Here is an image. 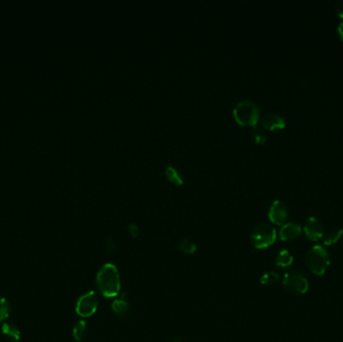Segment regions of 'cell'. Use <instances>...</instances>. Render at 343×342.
<instances>
[{
  "label": "cell",
  "mask_w": 343,
  "mask_h": 342,
  "mask_svg": "<svg viewBox=\"0 0 343 342\" xmlns=\"http://www.w3.org/2000/svg\"><path fill=\"white\" fill-rule=\"evenodd\" d=\"M96 285L102 296L113 298L121 291V276L116 265L105 264L96 275Z\"/></svg>",
  "instance_id": "obj_1"
},
{
  "label": "cell",
  "mask_w": 343,
  "mask_h": 342,
  "mask_svg": "<svg viewBox=\"0 0 343 342\" xmlns=\"http://www.w3.org/2000/svg\"><path fill=\"white\" fill-rule=\"evenodd\" d=\"M305 263L311 273L321 276L329 265V254L322 246H313L305 255Z\"/></svg>",
  "instance_id": "obj_2"
},
{
  "label": "cell",
  "mask_w": 343,
  "mask_h": 342,
  "mask_svg": "<svg viewBox=\"0 0 343 342\" xmlns=\"http://www.w3.org/2000/svg\"><path fill=\"white\" fill-rule=\"evenodd\" d=\"M236 122L242 126H252L257 124L260 118V110L257 105L249 99L239 101L233 110Z\"/></svg>",
  "instance_id": "obj_3"
},
{
  "label": "cell",
  "mask_w": 343,
  "mask_h": 342,
  "mask_svg": "<svg viewBox=\"0 0 343 342\" xmlns=\"http://www.w3.org/2000/svg\"><path fill=\"white\" fill-rule=\"evenodd\" d=\"M277 238L276 230L273 226L267 223L256 225L250 235L251 243L256 249H265L271 246Z\"/></svg>",
  "instance_id": "obj_4"
},
{
  "label": "cell",
  "mask_w": 343,
  "mask_h": 342,
  "mask_svg": "<svg viewBox=\"0 0 343 342\" xmlns=\"http://www.w3.org/2000/svg\"><path fill=\"white\" fill-rule=\"evenodd\" d=\"M283 286L285 290L292 295H302L308 290V280L300 271L292 270L285 274L283 278Z\"/></svg>",
  "instance_id": "obj_5"
},
{
  "label": "cell",
  "mask_w": 343,
  "mask_h": 342,
  "mask_svg": "<svg viewBox=\"0 0 343 342\" xmlns=\"http://www.w3.org/2000/svg\"><path fill=\"white\" fill-rule=\"evenodd\" d=\"M98 306L97 295L94 291H89L83 294L77 302L76 311L81 317H90L95 313Z\"/></svg>",
  "instance_id": "obj_6"
},
{
  "label": "cell",
  "mask_w": 343,
  "mask_h": 342,
  "mask_svg": "<svg viewBox=\"0 0 343 342\" xmlns=\"http://www.w3.org/2000/svg\"><path fill=\"white\" fill-rule=\"evenodd\" d=\"M304 233L310 241H319L324 235L322 223L316 217H309L304 225Z\"/></svg>",
  "instance_id": "obj_7"
},
{
  "label": "cell",
  "mask_w": 343,
  "mask_h": 342,
  "mask_svg": "<svg viewBox=\"0 0 343 342\" xmlns=\"http://www.w3.org/2000/svg\"><path fill=\"white\" fill-rule=\"evenodd\" d=\"M268 217L272 223L276 225H284L288 217V210L286 205L280 200L274 201L270 206Z\"/></svg>",
  "instance_id": "obj_8"
},
{
  "label": "cell",
  "mask_w": 343,
  "mask_h": 342,
  "mask_svg": "<svg viewBox=\"0 0 343 342\" xmlns=\"http://www.w3.org/2000/svg\"><path fill=\"white\" fill-rule=\"evenodd\" d=\"M302 233V228L297 223L289 222L282 225L279 231V238L282 241H292L297 239Z\"/></svg>",
  "instance_id": "obj_9"
},
{
  "label": "cell",
  "mask_w": 343,
  "mask_h": 342,
  "mask_svg": "<svg viewBox=\"0 0 343 342\" xmlns=\"http://www.w3.org/2000/svg\"><path fill=\"white\" fill-rule=\"evenodd\" d=\"M261 126L269 130L283 129L286 127L285 120L276 114H267L261 118Z\"/></svg>",
  "instance_id": "obj_10"
},
{
  "label": "cell",
  "mask_w": 343,
  "mask_h": 342,
  "mask_svg": "<svg viewBox=\"0 0 343 342\" xmlns=\"http://www.w3.org/2000/svg\"><path fill=\"white\" fill-rule=\"evenodd\" d=\"M112 310L116 316L120 318H124L129 315L130 312V306L127 300L117 299L112 303Z\"/></svg>",
  "instance_id": "obj_11"
},
{
  "label": "cell",
  "mask_w": 343,
  "mask_h": 342,
  "mask_svg": "<svg viewBox=\"0 0 343 342\" xmlns=\"http://www.w3.org/2000/svg\"><path fill=\"white\" fill-rule=\"evenodd\" d=\"M1 332L4 336H6L8 339L12 341H18L20 339V330L13 323L9 322L3 323L1 326Z\"/></svg>",
  "instance_id": "obj_12"
},
{
  "label": "cell",
  "mask_w": 343,
  "mask_h": 342,
  "mask_svg": "<svg viewBox=\"0 0 343 342\" xmlns=\"http://www.w3.org/2000/svg\"><path fill=\"white\" fill-rule=\"evenodd\" d=\"M343 229L341 228H334L329 230L326 234L323 235V243L326 246H331L339 241L342 237Z\"/></svg>",
  "instance_id": "obj_13"
},
{
  "label": "cell",
  "mask_w": 343,
  "mask_h": 342,
  "mask_svg": "<svg viewBox=\"0 0 343 342\" xmlns=\"http://www.w3.org/2000/svg\"><path fill=\"white\" fill-rule=\"evenodd\" d=\"M293 263V256L288 250H282L276 257V266L286 269L289 268Z\"/></svg>",
  "instance_id": "obj_14"
},
{
  "label": "cell",
  "mask_w": 343,
  "mask_h": 342,
  "mask_svg": "<svg viewBox=\"0 0 343 342\" xmlns=\"http://www.w3.org/2000/svg\"><path fill=\"white\" fill-rule=\"evenodd\" d=\"M87 333V324L85 320H80L76 323L74 329H73V335L74 338L77 341H82L85 339Z\"/></svg>",
  "instance_id": "obj_15"
},
{
  "label": "cell",
  "mask_w": 343,
  "mask_h": 342,
  "mask_svg": "<svg viewBox=\"0 0 343 342\" xmlns=\"http://www.w3.org/2000/svg\"><path fill=\"white\" fill-rule=\"evenodd\" d=\"M166 175H167L168 179L175 185H182L183 182H184L183 174H182L181 170L177 167L169 166L166 170Z\"/></svg>",
  "instance_id": "obj_16"
},
{
  "label": "cell",
  "mask_w": 343,
  "mask_h": 342,
  "mask_svg": "<svg viewBox=\"0 0 343 342\" xmlns=\"http://www.w3.org/2000/svg\"><path fill=\"white\" fill-rule=\"evenodd\" d=\"M179 249L184 254H194L197 251V245L192 240L184 238L179 243Z\"/></svg>",
  "instance_id": "obj_17"
},
{
  "label": "cell",
  "mask_w": 343,
  "mask_h": 342,
  "mask_svg": "<svg viewBox=\"0 0 343 342\" xmlns=\"http://www.w3.org/2000/svg\"><path fill=\"white\" fill-rule=\"evenodd\" d=\"M279 281V274L276 273V272H268V273H265L261 279H260V282L261 284L263 285H266V286H271V285H274L276 284L277 282Z\"/></svg>",
  "instance_id": "obj_18"
},
{
  "label": "cell",
  "mask_w": 343,
  "mask_h": 342,
  "mask_svg": "<svg viewBox=\"0 0 343 342\" xmlns=\"http://www.w3.org/2000/svg\"><path fill=\"white\" fill-rule=\"evenodd\" d=\"M11 313V306L8 300L0 296V322L7 319Z\"/></svg>",
  "instance_id": "obj_19"
},
{
  "label": "cell",
  "mask_w": 343,
  "mask_h": 342,
  "mask_svg": "<svg viewBox=\"0 0 343 342\" xmlns=\"http://www.w3.org/2000/svg\"><path fill=\"white\" fill-rule=\"evenodd\" d=\"M251 134H252L253 140L255 141V143H257L258 145H264L265 144L266 135L261 128L254 126L251 129Z\"/></svg>",
  "instance_id": "obj_20"
},
{
  "label": "cell",
  "mask_w": 343,
  "mask_h": 342,
  "mask_svg": "<svg viewBox=\"0 0 343 342\" xmlns=\"http://www.w3.org/2000/svg\"><path fill=\"white\" fill-rule=\"evenodd\" d=\"M129 234H130V236H132L133 238L138 237L139 234H140L139 227H138L135 224H130L129 227Z\"/></svg>",
  "instance_id": "obj_21"
},
{
  "label": "cell",
  "mask_w": 343,
  "mask_h": 342,
  "mask_svg": "<svg viewBox=\"0 0 343 342\" xmlns=\"http://www.w3.org/2000/svg\"><path fill=\"white\" fill-rule=\"evenodd\" d=\"M335 10H336L337 14L343 18V0H339V1L336 2V4H335Z\"/></svg>",
  "instance_id": "obj_22"
},
{
  "label": "cell",
  "mask_w": 343,
  "mask_h": 342,
  "mask_svg": "<svg viewBox=\"0 0 343 342\" xmlns=\"http://www.w3.org/2000/svg\"><path fill=\"white\" fill-rule=\"evenodd\" d=\"M106 248H107L108 251H112V250L115 248L114 243H113V241H112L111 239H108V240L106 241Z\"/></svg>",
  "instance_id": "obj_23"
},
{
  "label": "cell",
  "mask_w": 343,
  "mask_h": 342,
  "mask_svg": "<svg viewBox=\"0 0 343 342\" xmlns=\"http://www.w3.org/2000/svg\"><path fill=\"white\" fill-rule=\"evenodd\" d=\"M337 30H338V35H339V38H340V40L342 41L343 42V21L342 22H340L339 23V25H338V28H337Z\"/></svg>",
  "instance_id": "obj_24"
},
{
  "label": "cell",
  "mask_w": 343,
  "mask_h": 342,
  "mask_svg": "<svg viewBox=\"0 0 343 342\" xmlns=\"http://www.w3.org/2000/svg\"><path fill=\"white\" fill-rule=\"evenodd\" d=\"M173 342H182L180 339H176V340H174Z\"/></svg>",
  "instance_id": "obj_25"
}]
</instances>
